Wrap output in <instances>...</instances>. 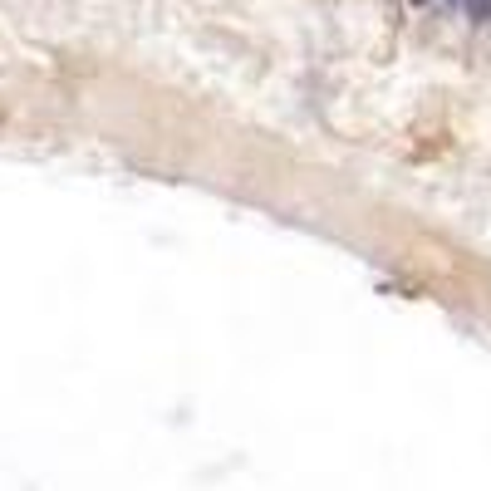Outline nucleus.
Here are the masks:
<instances>
[{
  "instance_id": "f03ea898",
  "label": "nucleus",
  "mask_w": 491,
  "mask_h": 491,
  "mask_svg": "<svg viewBox=\"0 0 491 491\" xmlns=\"http://www.w3.org/2000/svg\"><path fill=\"white\" fill-rule=\"evenodd\" d=\"M408 5H413V11H427V5H433V0H408Z\"/></svg>"
},
{
  "instance_id": "f257e3e1",
  "label": "nucleus",
  "mask_w": 491,
  "mask_h": 491,
  "mask_svg": "<svg viewBox=\"0 0 491 491\" xmlns=\"http://www.w3.org/2000/svg\"><path fill=\"white\" fill-rule=\"evenodd\" d=\"M462 15L481 30V25H491V0H462Z\"/></svg>"
}]
</instances>
